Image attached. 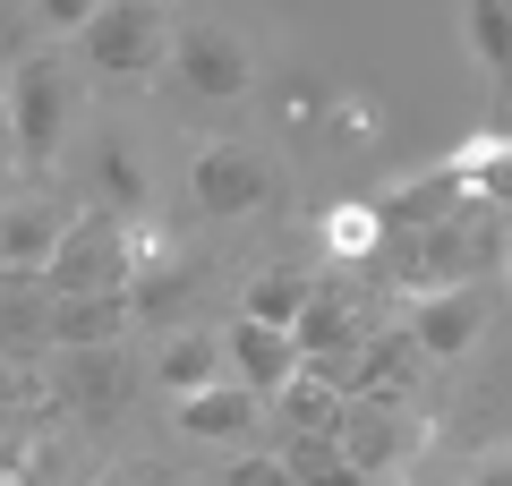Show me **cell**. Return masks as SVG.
I'll list each match as a JSON object with an SVG mask.
<instances>
[{"label":"cell","mask_w":512,"mask_h":486,"mask_svg":"<svg viewBox=\"0 0 512 486\" xmlns=\"http://www.w3.org/2000/svg\"><path fill=\"white\" fill-rule=\"evenodd\" d=\"M128 222L137 214H111V205L77 214L43 282H52L60 299H128V282H137V231H128Z\"/></svg>","instance_id":"obj_1"},{"label":"cell","mask_w":512,"mask_h":486,"mask_svg":"<svg viewBox=\"0 0 512 486\" xmlns=\"http://www.w3.org/2000/svg\"><path fill=\"white\" fill-rule=\"evenodd\" d=\"M137 324L128 299H60L52 307V350L77 359V350H120V333Z\"/></svg>","instance_id":"obj_14"},{"label":"cell","mask_w":512,"mask_h":486,"mask_svg":"<svg viewBox=\"0 0 512 486\" xmlns=\"http://www.w3.org/2000/svg\"><path fill=\"white\" fill-rule=\"evenodd\" d=\"M52 307H60V290L43 273H0V359L52 350Z\"/></svg>","instance_id":"obj_11"},{"label":"cell","mask_w":512,"mask_h":486,"mask_svg":"<svg viewBox=\"0 0 512 486\" xmlns=\"http://www.w3.org/2000/svg\"><path fill=\"white\" fill-rule=\"evenodd\" d=\"M0 205H9V171H0Z\"/></svg>","instance_id":"obj_31"},{"label":"cell","mask_w":512,"mask_h":486,"mask_svg":"<svg viewBox=\"0 0 512 486\" xmlns=\"http://www.w3.org/2000/svg\"><path fill=\"white\" fill-rule=\"evenodd\" d=\"M77 461H86V435H77V418H43L35 435L18 444V461H9V486H77Z\"/></svg>","instance_id":"obj_13"},{"label":"cell","mask_w":512,"mask_h":486,"mask_svg":"<svg viewBox=\"0 0 512 486\" xmlns=\"http://www.w3.org/2000/svg\"><path fill=\"white\" fill-rule=\"evenodd\" d=\"M171 77L205 103H239L256 86V52L231 35L222 18H180V43H171Z\"/></svg>","instance_id":"obj_5"},{"label":"cell","mask_w":512,"mask_h":486,"mask_svg":"<svg viewBox=\"0 0 512 486\" xmlns=\"http://www.w3.org/2000/svg\"><path fill=\"white\" fill-rule=\"evenodd\" d=\"M128 307H137V316H180L188 307V265H171V256L146 265L137 282H128Z\"/></svg>","instance_id":"obj_22"},{"label":"cell","mask_w":512,"mask_h":486,"mask_svg":"<svg viewBox=\"0 0 512 486\" xmlns=\"http://www.w3.org/2000/svg\"><path fill=\"white\" fill-rule=\"evenodd\" d=\"M0 120H9V137H18L26 162H52L60 137H69V120H77V77L52 52H26L18 77H9V111Z\"/></svg>","instance_id":"obj_3"},{"label":"cell","mask_w":512,"mask_h":486,"mask_svg":"<svg viewBox=\"0 0 512 486\" xmlns=\"http://www.w3.org/2000/svg\"><path fill=\"white\" fill-rule=\"evenodd\" d=\"M69 222L77 214L52 205V197H9V205H0V273H52Z\"/></svg>","instance_id":"obj_8"},{"label":"cell","mask_w":512,"mask_h":486,"mask_svg":"<svg viewBox=\"0 0 512 486\" xmlns=\"http://www.w3.org/2000/svg\"><path fill=\"white\" fill-rule=\"evenodd\" d=\"M419 376H427L419 333H410V324H376V333H367V359H359V384H350V393H367V401H402V410H410Z\"/></svg>","instance_id":"obj_10"},{"label":"cell","mask_w":512,"mask_h":486,"mask_svg":"<svg viewBox=\"0 0 512 486\" xmlns=\"http://www.w3.org/2000/svg\"><path fill=\"white\" fill-rule=\"evenodd\" d=\"M0 486H9V469H0Z\"/></svg>","instance_id":"obj_32"},{"label":"cell","mask_w":512,"mask_h":486,"mask_svg":"<svg viewBox=\"0 0 512 486\" xmlns=\"http://www.w3.org/2000/svg\"><path fill=\"white\" fill-rule=\"evenodd\" d=\"M77 43H86V60H94L103 77H128V86H137V77H163V69H171L180 9H171V0H111Z\"/></svg>","instance_id":"obj_2"},{"label":"cell","mask_w":512,"mask_h":486,"mask_svg":"<svg viewBox=\"0 0 512 486\" xmlns=\"http://www.w3.org/2000/svg\"><path fill=\"white\" fill-rule=\"evenodd\" d=\"M9 77H18V60H0V111H9Z\"/></svg>","instance_id":"obj_30"},{"label":"cell","mask_w":512,"mask_h":486,"mask_svg":"<svg viewBox=\"0 0 512 486\" xmlns=\"http://www.w3.org/2000/svg\"><path fill=\"white\" fill-rule=\"evenodd\" d=\"M384 248H393V222H384L376 197L325 205V256H333V265H367V256H384Z\"/></svg>","instance_id":"obj_17"},{"label":"cell","mask_w":512,"mask_h":486,"mask_svg":"<svg viewBox=\"0 0 512 486\" xmlns=\"http://www.w3.org/2000/svg\"><path fill=\"white\" fill-rule=\"evenodd\" d=\"M222 486H299V478H291L282 452H248V461H231V478H222Z\"/></svg>","instance_id":"obj_26"},{"label":"cell","mask_w":512,"mask_h":486,"mask_svg":"<svg viewBox=\"0 0 512 486\" xmlns=\"http://www.w3.org/2000/svg\"><path fill=\"white\" fill-rule=\"evenodd\" d=\"M188 197H197V214H256V205L274 197V171H265L256 145H197Z\"/></svg>","instance_id":"obj_7"},{"label":"cell","mask_w":512,"mask_h":486,"mask_svg":"<svg viewBox=\"0 0 512 486\" xmlns=\"http://www.w3.org/2000/svg\"><path fill=\"white\" fill-rule=\"evenodd\" d=\"M470 52L495 69V86H512V0H470Z\"/></svg>","instance_id":"obj_20"},{"label":"cell","mask_w":512,"mask_h":486,"mask_svg":"<svg viewBox=\"0 0 512 486\" xmlns=\"http://www.w3.org/2000/svg\"><path fill=\"white\" fill-rule=\"evenodd\" d=\"M222 350H231V376L248 384V393H265V401H274L282 384L299 376V333H291V324H256V316H231Z\"/></svg>","instance_id":"obj_9"},{"label":"cell","mask_w":512,"mask_h":486,"mask_svg":"<svg viewBox=\"0 0 512 486\" xmlns=\"http://www.w3.org/2000/svg\"><path fill=\"white\" fill-rule=\"evenodd\" d=\"M342 401H350V393H333L325 376L299 367V376L265 401V418H282V435H333V427H342Z\"/></svg>","instance_id":"obj_18"},{"label":"cell","mask_w":512,"mask_h":486,"mask_svg":"<svg viewBox=\"0 0 512 486\" xmlns=\"http://www.w3.org/2000/svg\"><path fill=\"white\" fill-rule=\"evenodd\" d=\"M367 128H376V103L342 94V103H333V137H367Z\"/></svg>","instance_id":"obj_27"},{"label":"cell","mask_w":512,"mask_h":486,"mask_svg":"<svg viewBox=\"0 0 512 486\" xmlns=\"http://www.w3.org/2000/svg\"><path fill=\"white\" fill-rule=\"evenodd\" d=\"M325 103H333L325 77H299V86H282V120H291V128H316V120H325Z\"/></svg>","instance_id":"obj_25"},{"label":"cell","mask_w":512,"mask_h":486,"mask_svg":"<svg viewBox=\"0 0 512 486\" xmlns=\"http://www.w3.org/2000/svg\"><path fill=\"white\" fill-rule=\"evenodd\" d=\"M282 461H291V478H299V486H367L359 469L333 452V435H291V452H282Z\"/></svg>","instance_id":"obj_21"},{"label":"cell","mask_w":512,"mask_h":486,"mask_svg":"<svg viewBox=\"0 0 512 486\" xmlns=\"http://www.w3.org/2000/svg\"><path fill=\"white\" fill-rule=\"evenodd\" d=\"M333 452H342L367 486H393V478L410 469V452H419V418H410L402 401L350 393V401H342V427H333Z\"/></svg>","instance_id":"obj_4"},{"label":"cell","mask_w":512,"mask_h":486,"mask_svg":"<svg viewBox=\"0 0 512 486\" xmlns=\"http://www.w3.org/2000/svg\"><path fill=\"white\" fill-rule=\"evenodd\" d=\"M444 171H453L478 205H504V214H512V137H478L470 154H453Z\"/></svg>","instance_id":"obj_19"},{"label":"cell","mask_w":512,"mask_h":486,"mask_svg":"<svg viewBox=\"0 0 512 486\" xmlns=\"http://www.w3.org/2000/svg\"><path fill=\"white\" fill-rule=\"evenodd\" d=\"M103 188H111V214H146V171H137V154L120 137L103 145Z\"/></svg>","instance_id":"obj_23"},{"label":"cell","mask_w":512,"mask_h":486,"mask_svg":"<svg viewBox=\"0 0 512 486\" xmlns=\"http://www.w3.org/2000/svg\"><path fill=\"white\" fill-rule=\"evenodd\" d=\"M470 486H512V452H487V461L470 469Z\"/></svg>","instance_id":"obj_29"},{"label":"cell","mask_w":512,"mask_h":486,"mask_svg":"<svg viewBox=\"0 0 512 486\" xmlns=\"http://www.w3.org/2000/svg\"><path fill=\"white\" fill-rule=\"evenodd\" d=\"M94 486H171V469L163 461H120L111 478H94Z\"/></svg>","instance_id":"obj_28"},{"label":"cell","mask_w":512,"mask_h":486,"mask_svg":"<svg viewBox=\"0 0 512 486\" xmlns=\"http://www.w3.org/2000/svg\"><path fill=\"white\" fill-rule=\"evenodd\" d=\"M256 418H265V393H248L239 376H222V384H205V393L180 401V435L188 444H231V435H248Z\"/></svg>","instance_id":"obj_12"},{"label":"cell","mask_w":512,"mask_h":486,"mask_svg":"<svg viewBox=\"0 0 512 486\" xmlns=\"http://www.w3.org/2000/svg\"><path fill=\"white\" fill-rule=\"evenodd\" d=\"M316 290H325V282H316V273L299 265V256H274V265H265V273L248 282L239 316H256V324H291V333H299V316H308V299H316Z\"/></svg>","instance_id":"obj_15"},{"label":"cell","mask_w":512,"mask_h":486,"mask_svg":"<svg viewBox=\"0 0 512 486\" xmlns=\"http://www.w3.org/2000/svg\"><path fill=\"white\" fill-rule=\"evenodd\" d=\"M487 324H495V282H453V290H436V299L410 307V333H419L427 367L470 359V350L487 342Z\"/></svg>","instance_id":"obj_6"},{"label":"cell","mask_w":512,"mask_h":486,"mask_svg":"<svg viewBox=\"0 0 512 486\" xmlns=\"http://www.w3.org/2000/svg\"><path fill=\"white\" fill-rule=\"evenodd\" d=\"M103 9H111V0H35V18L52 26V35H86Z\"/></svg>","instance_id":"obj_24"},{"label":"cell","mask_w":512,"mask_h":486,"mask_svg":"<svg viewBox=\"0 0 512 486\" xmlns=\"http://www.w3.org/2000/svg\"><path fill=\"white\" fill-rule=\"evenodd\" d=\"M222 376H231V359H222V342H214V333H197V324H188V333H171V342L154 350V384H163L171 401L205 393V384H222Z\"/></svg>","instance_id":"obj_16"}]
</instances>
